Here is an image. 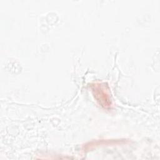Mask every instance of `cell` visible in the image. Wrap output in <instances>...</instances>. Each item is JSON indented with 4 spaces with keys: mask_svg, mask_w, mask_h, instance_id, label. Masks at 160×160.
Instances as JSON below:
<instances>
[{
    "mask_svg": "<svg viewBox=\"0 0 160 160\" xmlns=\"http://www.w3.org/2000/svg\"><path fill=\"white\" fill-rule=\"evenodd\" d=\"M92 95L98 103L104 108L109 109L112 106V101L109 89L106 83L96 82L90 85Z\"/></svg>",
    "mask_w": 160,
    "mask_h": 160,
    "instance_id": "obj_1",
    "label": "cell"
},
{
    "mask_svg": "<svg viewBox=\"0 0 160 160\" xmlns=\"http://www.w3.org/2000/svg\"><path fill=\"white\" fill-rule=\"evenodd\" d=\"M126 143V140H120V139H106V140H96L89 142L86 144H84L82 146V150L84 151H88L91 149H92L98 146H111V145H118Z\"/></svg>",
    "mask_w": 160,
    "mask_h": 160,
    "instance_id": "obj_2",
    "label": "cell"
}]
</instances>
